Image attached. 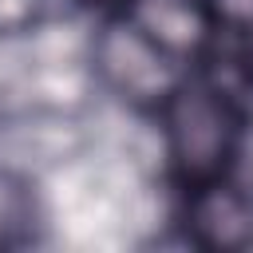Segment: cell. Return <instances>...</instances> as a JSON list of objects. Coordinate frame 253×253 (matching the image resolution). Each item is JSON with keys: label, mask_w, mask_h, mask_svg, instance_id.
I'll return each mask as SVG.
<instances>
[{"label": "cell", "mask_w": 253, "mask_h": 253, "mask_svg": "<svg viewBox=\"0 0 253 253\" xmlns=\"http://www.w3.org/2000/svg\"><path fill=\"white\" fill-rule=\"evenodd\" d=\"M166 134L178 170L194 182H213L229 162L237 138V115L229 107V95L206 83L174 87V95L166 99Z\"/></svg>", "instance_id": "cell-1"}, {"label": "cell", "mask_w": 253, "mask_h": 253, "mask_svg": "<svg viewBox=\"0 0 253 253\" xmlns=\"http://www.w3.org/2000/svg\"><path fill=\"white\" fill-rule=\"evenodd\" d=\"M95 75L130 103H158L170 99L178 87V67L166 47H158L134 20H111L99 28L91 43Z\"/></svg>", "instance_id": "cell-2"}, {"label": "cell", "mask_w": 253, "mask_h": 253, "mask_svg": "<svg viewBox=\"0 0 253 253\" xmlns=\"http://www.w3.org/2000/svg\"><path fill=\"white\" fill-rule=\"evenodd\" d=\"M190 229L206 249H245L253 241V206L217 182H202L190 202Z\"/></svg>", "instance_id": "cell-3"}, {"label": "cell", "mask_w": 253, "mask_h": 253, "mask_svg": "<svg viewBox=\"0 0 253 253\" xmlns=\"http://www.w3.org/2000/svg\"><path fill=\"white\" fill-rule=\"evenodd\" d=\"M130 20L170 55H186L210 36V20L198 0H138Z\"/></svg>", "instance_id": "cell-4"}]
</instances>
